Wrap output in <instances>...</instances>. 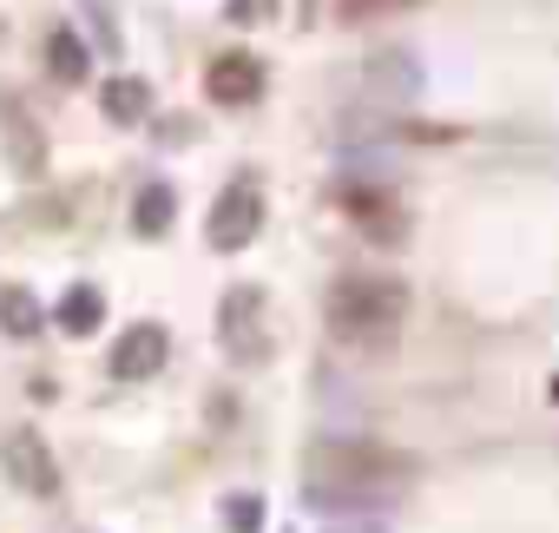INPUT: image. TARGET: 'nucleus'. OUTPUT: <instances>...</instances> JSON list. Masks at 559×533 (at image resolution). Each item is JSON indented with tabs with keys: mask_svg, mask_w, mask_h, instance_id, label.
<instances>
[{
	"mask_svg": "<svg viewBox=\"0 0 559 533\" xmlns=\"http://www.w3.org/2000/svg\"><path fill=\"white\" fill-rule=\"evenodd\" d=\"M304 474H310V487H304L310 513H362L369 520V507L395 500V487L415 474V461L382 441H323Z\"/></svg>",
	"mask_w": 559,
	"mask_h": 533,
	"instance_id": "obj_1",
	"label": "nucleus"
},
{
	"mask_svg": "<svg viewBox=\"0 0 559 533\" xmlns=\"http://www.w3.org/2000/svg\"><path fill=\"white\" fill-rule=\"evenodd\" d=\"M402 310H408V291H402L395 277H343V284L330 291V330H336L343 343H376V350H389Z\"/></svg>",
	"mask_w": 559,
	"mask_h": 533,
	"instance_id": "obj_2",
	"label": "nucleus"
},
{
	"mask_svg": "<svg viewBox=\"0 0 559 533\" xmlns=\"http://www.w3.org/2000/svg\"><path fill=\"white\" fill-rule=\"evenodd\" d=\"M217 343L237 369L263 363L270 356V317H263V291L257 284H230L224 304H217Z\"/></svg>",
	"mask_w": 559,
	"mask_h": 533,
	"instance_id": "obj_3",
	"label": "nucleus"
},
{
	"mask_svg": "<svg viewBox=\"0 0 559 533\" xmlns=\"http://www.w3.org/2000/svg\"><path fill=\"white\" fill-rule=\"evenodd\" d=\"M257 230H263V191H257L250 178H230V185L217 191L211 217H204V244L230 257V250H243Z\"/></svg>",
	"mask_w": 559,
	"mask_h": 533,
	"instance_id": "obj_4",
	"label": "nucleus"
},
{
	"mask_svg": "<svg viewBox=\"0 0 559 533\" xmlns=\"http://www.w3.org/2000/svg\"><path fill=\"white\" fill-rule=\"evenodd\" d=\"M0 467H8V481L34 500H53L60 494V467H53V448L34 435V428H14L8 441H0Z\"/></svg>",
	"mask_w": 559,
	"mask_h": 533,
	"instance_id": "obj_5",
	"label": "nucleus"
},
{
	"mask_svg": "<svg viewBox=\"0 0 559 533\" xmlns=\"http://www.w3.org/2000/svg\"><path fill=\"white\" fill-rule=\"evenodd\" d=\"M165 356H171L165 323H132V330L112 343V376H119V382H145V376L165 369Z\"/></svg>",
	"mask_w": 559,
	"mask_h": 533,
	"instance_id": "obj_6",
	"label": "nucleus"
},
{
	"mask_svg": "<svg viewBox=\"0 0 559 533\" xmlns=\"http://www.w3.org/2000/svg\"><path fill=\"white\" fill-rule=\"evenodd\" d=\"M204 93H211V106H250V99H263V60H250V54H217V60L204 67Z\"/></svg>",
	"mask_w": 559,
	"mask_h": 533,
	"instance_id": "obj_7",
	"label": "nucleus"
},
{
	"mask_svg": "<svg viewBox=\"0 0 559 533\" xmlns=\"http://www.w3.org/2000/svg\"><path fill=\"white\" fill-rule=\"evenodd\" d=\"M362 80H369V99H389V106H408L415 93H421V60L408 54V47H382L369 67H362Z\"/></svg>",
	"mask_w": 559,
	"mask_h": 533,
	"instance_id": "obj_8",
	"label": "nucleus"
},
{
	"mask_svg": "<svg viewBox=\"0 0 559 533\" xmlns=\"http://www.w3.org/2000/svg\"><path fill=\"white\" fill-rule=\"evenodd\" d=\"M0 336H14V343H40L47 336V304L27 284H0Z\"/></svg>",
	"mask_w": 559,
	"mask_h": 533,
	"instance_id": "obj_9",
	"label": "nucleus"
},
{
	"mask_svg": "<svg viewBox=\"0 0 559 533\" xmlns=\"http://www.w3.org/2000/svg\"><path fill=\"white\" fill-rule=\"evenodd\" d=\"M99 112H106V126H145V112H152V86H145L139 73H112L106 93H99Z\"/></svg>",
	"mask_w": 559,
	"mask_h": 533,
	"instance_id": "obj_10",
	"label": "nucleus"
},
{
	"mask_svg": "<svg viewBox=\"0 0 559 533\" xmlns=\"http://www.w3.org/2000/svg\"><path fill=\"white\" fill-rule=\"evenodd\" d=\"M171 217H178V191L158 178V185H145L139 198H132V230L139 237H165L171 230Z\"/></svg>",
	"mask_w": 559,
	"mask_h": 533,
	"instance_id": "obj_11",
	"label": "nucleus"
},
{
	"mask_svg": "<svg viewBox=\"0 0 559 533\" xmlns=\"http://www.w3.org/2000/svg\"><path fill=\"white\" fill-rule=\"evenodd\" d=\"M0 132H8V145H14V165L34 178L40 171V132H34V119H27L21 99H0Z\"/></svg>",
	"mask_w": 559,
	"mask_h": 533,
	"instance_id": "obj_12",
	"label": "nucleus"
},
{
	"mask_svg": "<svg viewBox=\"0 0 559 533\" xmlns=\"http://www.w3.org/2000/svg\"><path fill=\"white\" fill-rule=\"evenodd\" d=\"M99 317H106V297H99L93 284H73V291L60 297V310H53V323H60L67 336H93Z\"/></svg>",
	"mask_w": 559,
	"mask_h": 533,
	"instance_id": "obj_13",
	"label": "nucleus"
},
{
	"mask_svg": "<svg viewBox=\"0 0 559 533\" xmlns=\"http://www.w3.org/2000/svg\"><path fill=\"white\" fill-rule=\"evenodd\" d=\"M47 73H53L60 86H80V80H86V47H80L73 27H53V34H47Z\"/></svg>",
	"mask_w": 559,
	"mask_h": 533,
	"instance_id": "obj_14",
	"label": "nucleus"
},
{
	"mask_svg": "<svg viewBox=\"0 0 559 533\" xmlns=\"http://www.w3.org/2000/svg\"><path fill=\"white\" fill-rule=\"evenodd\" d=\"M343 204H349V211H356L362 224H376V237H382V244H395V237H402V211H395V204H389L382 191H349Z\"/></svg>",
	"mask_w": 559,
	"mask_h": 533,
	"instance_id": "obj_15",
	"label": "nucleus"
},
{
	"mask_svg": "<svg viewBox=\"0 0 559 533\" xmlns=\"http://www.w3.org/2000/svg\"><path fill=\"white\" fill-rule=\"evenodd\" d=\"M224 520H230V533H257L263 526V500L257 494H230L224 500Z\"/></svg>",
	"mask_w": 559,
	"mask_h": 533,
	"instance_id": "obj_16",
	"label": "nucleus"
},
{
	"mask_svg": "<svg viewBox=\"0 0 559 533\" xmlns=\"http://www.w3.org/2000/svg\"><path fill=\"white\" fill-rule=\"evenodd\" d=\"M276 14V0H224V21L230 27H263Z\"/></svg>",
	"mask_w": 559,
	"mask_h": 533,
	"instance_id": "obj_17",
	"label": "nucleus"
},
{
	"mask_svg": "<svg viewBox=\"0 0 559 533\" xmlns=\"http://www.w3.org/2000/svg\"><path fill=\"white\" fill-rule=\"evenodd\" d=\"M343 21H369V14H389V8H408V0H336Z\"/></svg>",
	"mask_w": 559,
	"mask_h": 533,
	"instance_id": "obj_18",
	"label": "nucleus"
},
{
	"mask_svg": "<svg viewBox=\"0 0 559 533\" xmlns=\"http://www.w3.org/2000/svg\"><path fill=\"white\" fill-rule=\"evenodd\" d=\"M323 533H389L382 520H336V526H323Z\"/></svg>",
	"mask_w": 559,
	"mask_h": 533,
	"instance_id": "obj_19",
	"label": "nucleus"
}]
</instances>
